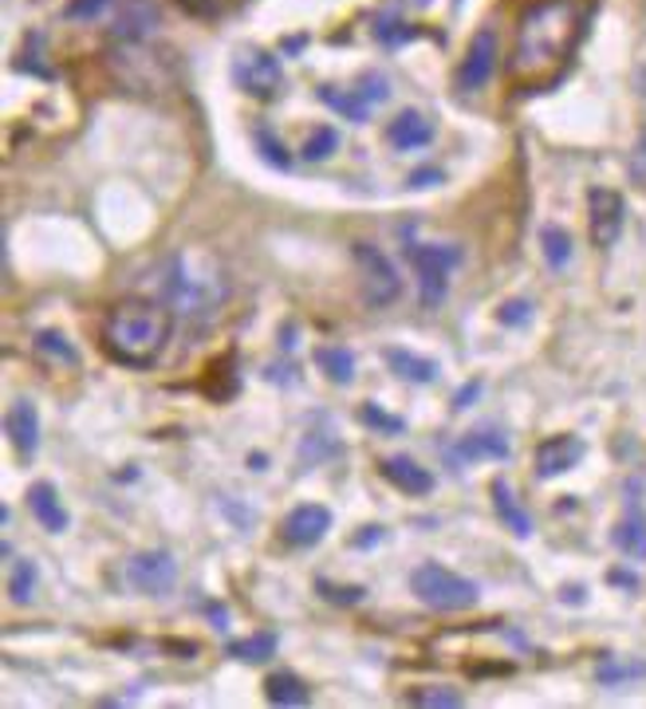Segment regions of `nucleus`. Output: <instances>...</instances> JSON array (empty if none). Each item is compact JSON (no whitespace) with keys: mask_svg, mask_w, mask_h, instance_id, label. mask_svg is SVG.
<instances>
[{"mask_svg":"<svg viewBox=\"0 0 646 709\" xmlns=\"http://www.w3.org/2000/svg\"><path fill=\"white\" fill-rule=\"evenodd\" d=\"M28 509H32V517H37V521L44 524V532H52V536L67 532V524H72L52 481H37V486L28 489Z\"/></svg>","mask_w":646,"mask_h":709,"instance_id":"nucleus-15","label":"nucleus"},{"mask_svg":"<svg viewBox=\"0 0 646 709\" xmlns=\"http://www.w3.org/2000/svg\"><path fill=\"white\" fill-rule=\"evenodd\" d=\"M378 473H383L386 481H390V486H395L398 493H406V497H426L434 489V473L418 466L410 453H390V458H383Z\"/></svg>","mask_w":646,"mask_h":709,"instance_id":"nucleus-14","label":"nucleus"},{"mask_svg":"<svg viewBox=\"0 0 646 709\" xmlns=\"http://www.w3.org/2000/svg\"><path fill=\"white\" fill-rule=\"evenodd\" d=\"M638 674H646V666H615V663H603V666H600V682L615 686V682H623V678H638Z\"/></svg>","mask_w":646,"mask_h":709,"instance_id":"nucleus-34","label":"nucleus"},{"mask_svg":"<svg viewBox=\"0 0 646 709\" xmlns=\"http://www.w3.org/2000/svg\"><path fill=\"white\" fill-rule=\"evenodd\" d=\"M615 548H619L627 560H635V564L646 560V512L638 501H631L627 512H623V521L615 524Z\"/></svg>","mask_w":646,"mask_h":709,"instance_id":"nucleus-17","label":"nucleus"},{"mask_svg":"<svg viewBox=\"0 0 646 709\" xmlns=\"http://www.w3.org/2000/svg\"><path fill=\"white\" fill-rule=\"evenodd\" d=\"M540 249H544L548 269L560 272L572 261V237H567V229H560V225H544V229H540Z\"/></svg>","mask_w":646,"mask_h":709,"instance_id":"nucleus-26","label":"nucleus"},{"mask_svg":"<svg viewBox=\"0 0 646 709\" xmlns=\"http://www.w3.org/2000/svg\"><path fill=\"white\" fill-rule=\"evenodd\" d=\"M4 434H9L12 449H17V458H37L40 449V414L37 406L28 403V398H17L4 414Z\"/></svg>","mask_w":646,"mask_h":709,"instance_id":"nucleus-13","label":"nucleus"},{"mask_svg":"<svg viewBox=\"0 0 646 709\" xmlns=\"http://www.w3.org/2000/svg\"><path fill=\"white\" fill-rule=\"evenodd\" d=\"M186 4L198 12H217V9H225V4H233V0H186Z\"/></svg>","mask_w":646,"mask_h":709,"instance_id":"nucleus-39","label":"nucleus"},{"mask_svg":"<svg viewBox=\"0 0 646 709\" xmlns=\"http://www.w3.org/2000/svg\"><path fill=\"white\" fill-rule=\"evenodd\" d=\"M363 423L375 426V430H386V434H403V418H390V414H383L375 403H363Z\"/></svg>","mask_w":646,"mask_h":709,"instance_id":"nucleus-33","label":"nucleus"},{"mask_svg":"<svg viewBox=\"0 0 646 709\" xmlns=\"http://www.w3.org/2000/svg\"><path fill=\"white\" fill-rule=\"evenodd\" d=\"M280 638L272 635V630H257V635L249 638H233L229 643V658H237V663H269L272 655H277Z\"/></svg>","mask_w":646,"mask_h":709,"instance_id":"nucleus-23","label":"nucleus"},{"mask_svg":"<svg viewBox=\"0 0 646 709\" xmlns=\"http://www.w3.org/2000/svg\"><path fill=\"white\" fill-rule=\"evenodd\" d=\"M280 532H284V540L292 548L320 544V540L332 532V509H327V504H296V509L284 517Z\"/></svg>","mask_w":646,"mask_h":709,"instance_id":"nucleus-12","label":"nucleus"},{"mask_svg":"<svg viewBox=\"0 0 646 709\" xmlns=\"http://www.w3.org/2000/svg\"><path fill=\"white\" fill-rule=\"evenodd\" d=\"M335 150H340V131H335V126H315V135H308L300 154H304L308 163H327Z\"/></svg>","mask_w":646,"mask_h":709,"instance_id":"nucleus-29","label":"nucleus"},{"mask_svg":"<svg viewBox=\"0 0 646 709\" xmlns=\"http://www.w3.org/2000/svg\"><path fill=\"white\" fill-rule=\"evenodd\" d=\"M587 446L584 438H575V434H556V438H544L532 453V466H536V477L540 481H552V477H564L567 469H575L584 461Z\"/></svg>","mask_w":646,"mask_h":709,"instance_id":"nucleus-10","label":"nucleus"},{"mask_svg":"<svg viewBox=\"0 0 646 709\" xmlns=\"http://www.w3.org/2000/svg\"><path fill=\"white\" fill-rule=\"evenodd\" d=\"M386 363H390V371H395L398 378H406V383H434V378L441 375V367L434 359H426V355H414V351H403V347H390L386 351Z\"/></svg>","mask_w":646,"mask_h":709,"instance_id":"nucleus-21","label":"nucleus"},{"mask_svg":"<svg viewBox=\"0 0 646 709\" xmlns=\"http://www.w3.org/2000/svg\"><path fill=\"white\" fill-rule=\"evenodd\" d=\"M355 91H360V100L367 103V107H383V103L390 100V80L378 72H367L360 83H355Z\"/></svg>","mask_w":646,"mask_h":709,"instance_id":"nucleus-31","label":"nucleus"},{"mask_svg":"<svg viewBox=\"0 0 646 709\" xmlns=\"http://www.w3.org/2000/svg\"><path fill=\"white\" fill-rule=\"evenodd\" d=\"M410 587H414V595L434 611H469V607H477V599H481V587H477L473 580L449 572V567H441V564L414 567Z\"/></svg>","mask_w":646,"mask_h":709,"instance_id":"nucleus-4","label":"nucleus"},{"mask_svg":"<svg viewBox=\"0 0 646 709\" xmlns=\"http://www.w3.org/2000/svg\"><path fill=\"white\" fill-rule=\"evenodd\" d=\"M386 138H390L395 150H423V146L434 143V123L423 111H403V115H395V123L386 126Z\"/></svg>","mask_w":646,"mask_h":709,"instance_id":"nucleus-16","label":"nucleus"},{"mask_svg":"<svg viewBox=\"0 0 646 709\" xmlns=\"http://www.w3.org/2000/svg\"><path fill=\"white\" fill-rule=\"evenodd\" d=\"M493 72H497V32L493 28H481V32L473 37V44H469L461 67H458V87L461 91H481L485 83L493 80Z\"/></svg>","mask_w":646,"mask_h":709,"instance_id":"nucleus-11","label":"nucleus"},{"mask_svg":"<svg viewBox=\"0 0 646 709\" xmlns=\"http://www.w3.org/2000/svg\"><path fill=\"white\" fill-rule=\"evenodd\" d=\"M406 261L418 272V300H423V307H438L449 292V272L461 261V249H454V244L449 249H441V244H410Z\"/></svg>","mask_w":646,"mask_h":709,"instance_id":"nucleus-5","label":"nucleus"},{"mask_svg":"<svg viewBox=\"0 0 646 709\" xmlns=\"http://www.w3.org/2000/svg\"><path fill=\"white\" fill-rule=\"evenodd\" d=\"M512 453L509 438H504L501 430H477V434H466V438L458 441V458L461 461H504Z\"/></svg>","mask_w":646,"mask_h":709,"instance_id":"nucleus-19","label":"nucleus"},{"mask_svg":"<svg viewBox=\"0 0 646 709\" xmlns=\"http://www.w3.org/2000/svg\"><path fill=\"white\" fill-rule=\"evenodd\" d=\"M493 509L497 517L504 521V529L512 532V536H532V517L529 509H524L521 501H517V493H512V486L504 481V477H497L493 481Z\"/></svg>","mask_w":646,"mask_h":709,"instance_id":"nucleus-18","label":"nucleus"},{"mask_svg":"<svg viewBox=\"0 0 646 709\" xmlns=\"http://www.w3.org/2000/svg\"><path fill=\"white\" fill-rule=\"evenodd\" d=\"M233 80L252 100H277L280 91H284V67L264 48H244L233 60Z\"/></svg>","mask_w":646,"mask_h":709,"instance_id":"nucleus-8","label":"nucleus"},{"mask_svg":"<svg viewBox=\"0 0 646 709\" xmlns=\"http://www.w3.org/2000/svg\"><path fill=\"white\" fill-rule=\"evenodd\" d=\"M252 143H257V150H261V158L269 166H277V170H292V154H288L284 143H277V135H272L269 126H257V131H252Z\"/></svg>","mask_w":646,"mask_h":709,"instance_id":"nucleus-28","label":"nucleus"},{"mask_svg":"<svg viewBox=\"0 0 646 709\" xmlns=\"http://www.w3.org/2000/svg\"><path fill=\"white\" fill-rule=\"evenodd\" d=\"M529 312H532V304H529V300H509V304L501 307V324H509V327H521L524 320H529Z\"/></svg>","mask_w":646,"mask_h":709,"instance_id":"nucleus-35","label":"nucleus"},{"mask_svg":"<svg viewBox=\"0 0 646 709\" xmlns=\"http://www.w3.org/2000/svg\"><path fill=\"white\" fill-rule=\"evenodd\" d=\"M587 213H592V244L595 249H611V244L619 241L627 206H623V198L615 194V189L595 186L592 194H587Z\"/></svg>","mask_w":646,"mask_h":709,"instance_id":"nucleus-9","label":"nucleus"},{"mask_svg":"<svg viewBox=\"0 0 646 709\" xmlns=\"http://www.w3.org/2000/svg\"><path fill=\"white\" fill-rule=\"evenodd\" d=\"M351 257H355V269H360V288H363V300H367V307L395 304L398 292H403V280H398V269L390 264V257H386L383 249H375V244H367V241L355 244V249H351Z\"/></svg>","mask_w":646,"mask_h":709,"instance_id":"nucleus-6","label":"nucleus"},{"mask_svg":"<svg viewBox=\"0 0 646 709\" xmlns=\"http://www.w3.org/2000/svg\"><path fill=\"white\" fill-rule=\"evenodd\" d=\"M264 698L272 701V706H308L312 701V690H308L304 678H296L292 670H277L264 678Z\"/></svg>","mask_w":646,"mask_h":709,"instance_id":"nucleus-20","label":"nucleus"},{"mask_svg":"<svg viewBox=\"0 0 646 709\" xmlns=\"http://www.w3.org/2000/svg\"><path fill=\"white\" fill-rule=\"evenodd\" d=\"M37 347L44 351V355H55V359H63V363H80V355H75L72 340H67L63 332H40L37 335Z\"/></svg>","mask_w":646,"mask_h":709,"instance_id":"nucleus-32","label":"nucleus"},{"mask_svg":"<svg viewBox=\"0 0 646 709\" xmlns=\"http://www.w3.org/2000/svg\"><path fill=\"white\" fill-rule=\"evenodd\" d=\"M477 390H481V386H477V383H469L466 390H461V395L454 398V410H466V403H469V398H477Z\"/></svg>","mask_w":646,"mask_h":709,"instance_id":"nucleus-40","label":"nucleus"},{"mask_svg":"<svg viewBox=\"0 0 646 709\" xmlns=\"http://www.w3.org/2000/svg\"><path fill=\"white\" fill-rule=\"evenodd\" d=\"M320 100L327 103L332 111H340L347 123H367V115H371V107L360 100V91H355V87H351L347 95H340L335 87H320Z\"/></svg>","mask_w":646,"mask_h":709,"instance_id":"nucleus-27","label":"nucleus"},{"mask_svg":"<svg viewBox=\"0 0 646 709\" xmlns=\"http://www.w3.org/2000/svg\"><path fill=\"white\" fill-rule=\"evenodd\" d=\"M162 296L186 320H213L217 307L229 300V277L213 252L181 249L162 269Z\"/></svg>","mask_w":646,"mask_h":709,"instance_id":"nucleus-3","label":"nucleus"},{"mask_svg":"<svg viewBox=\"0 0 646 709\" xmlns=\"http://www.w3.org/2000/svg\"><path fill=\"white\" fill-rule=\"evenodd\" d=\"M123 584L138 595H170L178 587V560L162 548L135 552L131 560H123Z\"/></svg>","mask_w":646,"mask_h":709,"instance_id":"nucleus-7","label":"nucleus"},{"mask_svg":"<svg viewBox=\"0 0 646 709\" xmlns=\"http://www.w3.org/2000/svg\"><path fill=\"white\" fill-rule=\"evenodd\" d=\"M315 587H320V592H332V595H327L332 603H360L363 599V587H332L327 580H320Z\"/></svg>","mask_w":646,"mask_h":709,"instance_id":"nucleus-37","label":"nucleus"},{"mask_svg":"<svg viewBox=\"0 0 646 709\" xmlns=\"http://www.w3.org/2000/svg\"><path fill=\"white\" fill-rule=\"evenodd\" d=\"M434 181H441V170H418V174H410V186L414 189H430Z\"/></svg>","mask_w":646,"mask_h":709,"instance_id":"nucleus-38","label":"nucleus"},{"mask_svg":"<svg viewBox=\"0 0 646 709\" xmlns=\"http://www.w3.org/2000/svg\"><path fill=\"white\" fill-rule=\"evenodd\" d=\"M111 0H72L67 4V17L72 20H87V17H100L103 9H107Z\"/></svg>","mask_w":646,"mask_h":709,"instance_id":"nucleus-36","label":"nucleus"},{"mask_svg":"<svg viewBox=\"0 0 646 709\" xmlns=\"http://www.w3.org/2000/svg\"><path fill=\"white\" fill-rule=\"evenodd\" d=\"M315 363L335 386H347L355 378V359H351L347 347H315Z\"/></svg>","mask_w":646,"mask_h":709,"instance_id":"nucleus-25","label":"nucleus"},{"mask_svg":"<svg viewBox=\"0 0 646 709\" xmlns=\"http://www.w3.org/2000/svg\"><path fill=\"white\" fill-rule=\"evenodd\" d=\"M406 706H430V709H458V706H466V698H461L458 690H414V694H406Z\"/></svg>","mask_w":646,"mask_h":709,"instance_id":"nucleus-30","label":"nucleus"},{"mask_svg":"<svg viewBox=\"0 0 646 709\" xmlns=\"http://www.w3.org/2000/svg\"><path fill=\"white\" fill-rule=\"evenodd\" d=\"M37 584H40L37 560H12V567H9V599L17 603V607H28V603H32Z\"/></svg>","mask_w":646,"mask_h":709,"instance_id":"nucleus-24","label":"nucleus"},{"mask_svg":"<svg viewBox=\"0 0 646 709\" xmlns=\"http://www.w3.org/2000/svg\"><path fill=\"white\" fill-rule=\"evenodd\" d=\"M584 37V4L580 0H536L517 20L509 72L517 83L544 87L572 60L575 44Z\"/></svg>","mask_w":646,"mask_h":709,"instance_id":"nucleus-1","label":"nucleus"},{"mask_svg":"<svg viewBox=\"0 0 646 709\" xmlns=\"http://www.w3.org/2000/svg\"><path fill=\"white\" fill-rule=\"evenodd\" d=\"M150 28H158V12H154L150 0H135V4H131V12L118 20L115 37L126 40V44H143V40L150 37Z\"/></svg>","mask_w":646,"mask_h":709,"instance_id":"nucleus-22","label":"nucleus"},{"mask_svg":"<svg viewBox=\"0 0 646 709\" xmlns=\"http://www.w3.org/2000/svg\"><path fill=\"white\" fill-rule=\"evenodd\" d=\"M174 335V307L166 300H118L103 315L100 340L107 355L123 367H154L166 355V343Z\"/></svg>","mask_w":646,"mask_h":709,"instance_id":"nucleus-2","label":"nucleus"}]
</instances>
